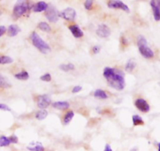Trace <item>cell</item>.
<instances>
[{
    "label": "cell",
    "mask_w": 160,
    "mask_h": 151,
    "mask_svg": "<svg viewBox=\"0 0 160 151\" xmlns=\"http://www.w3.org/2000/svg\"><path fill=\"white\" fill-rule=\"evenodd\" d=\"M103 76L109 86L116 90H123L125 87V78L123 71L112 67H105Z\"/></svg>",
    "instance_id": "cell-1"
},
{
    "label": "cell",
    "mask_w": 160,
    "mask_h": 151,
    "mask_svg": "<svg viewBox=\"0 0 160 151\" xmlns=\"http://www.w3.org/2000/svg\"><path fill=\"white\" fill-rule=\"evenodd\" d=\"M31 40L32 42L33 45L41 52V53H44V54H48L51 52V48L49 45L45 42L42 38L40 37L38 33L33 32L31 34Z\"/></svg>",
    "instance_id": "cell-2"
},
{
    "label": "cell",
    "mask_w": 160,
    "mask_h": 151,
    "mask_svg": "<svg viewBox=\"0 0 160 151\" xmlns=\"http://www.w3.org/2000/svg\"><path fill=\"white\" fill-rule=\"evenodd\" d=\"M30 4L28 0H17L12 9V18L17 20L29 9Z\"/></svg>",
    "instance_id": "cell-3"
},
{
    "label": "cell",
    "mask_w": 160,
    "mask_h": 151,
    "mask_svg": "<svg viewBox=\"0 0 160 151\" xmlns=\"http://www.w3.org/2000/svg\"><path fill=\"white\" fill-rule=\"evenodd\" d=\"M138 47L141 54L147 59H150L154 56V52L148 45V42L144 36H139L138 39Z\"/></svg>",
    "instance_id": "cell-4"
},
{
    "label": "cell",
    "mask_w": 160,
    "mask_h": 151,
    "mask_svg": "<svg viewBox=\"0 0 160 151\" xmlns=\"http://www.w3.org/2000/svg\"><path fill=\"white\" fill-rule=\"evenodd\" d=\"M45 15L46 18L52 23H56L59 20V13L58 12L56 8L53 6L52 5H48V8L45 10Z\"/></svg>",
    "instance_id": "cell-5"
},
{
    "label": "cell",
    "mask_w": 160,
    "mask_h": 151,
    "mask_svg": "<svg viewBox=\"0 0 160 151\" xmlns=\"http://www.w3.org/2000/svg\"><path fill=\"white\" fill-rule=\"evenodd\" d=\"M59 17L63 18L66 20H74L77 17V13L74 9L71 7H68L63 9L61 13H59Z\"/></svg>",
    "instance_id": "cell-6"
},
{
    "label": "cell",
    "mask_w": 160,
    "mask_h": 151,
    "mask_svg": "<svg viewBox=\"0 0 160 151\" xmlns=\"http://www.w3.org/2000/svg\"><path fill=\"white\" fill-rule=\"evenodd\" d=\"M108 6L111 9H119L127 13L130 12L129 7L120 0H109L108 2Z\"/></svg>",
    "instance_id": "cell-7"
},
{
    "label": "cell",
    "mask_w": 160,
    "mask_h": 151,
    "mask_svg": "<svg viewBox=\"0 0 160 151\" xmlns=\"http://www.w3.org/2000/svg\"><path fill=\"white\" fill-rule=\"evenodd\" d=\"M52 103L51 98L48 96L47 94H44V95H41L38 97L37 100V104L38 107L41 109H45L48 107Z\"/></svg>",
    "instance_id": "cell-8"
},
{
    "label": "cell",
    "mask_w": 160,
    "mask_h": 151,
    "mask_svg": "<svg viewBox=\"0 0 160 151\" xmlns=\"http://www.w3.org/2000/svg\"><path fill=\"white\" fill-rule=\"evenodd\" d=\"M150 5L152 9L153 17L156 21L160 20V0H151Z\"/></svg>",
    "instance_id": "cell-9"
},
{
    "label": "cell",
    "mask_w": 160,
    "mask_h": 151,
    "mask_svg": "<svg viewBox=\"0 0 160 151\" xmlns=\"http://www.w3.org/2000/svg\"><path fill=\"white\" fill-rule=\"evenodd\" d=\"M134 104H135L136 107L142 112L147 113L150 111L149 104L144 99H138V100H136Z\"/></svg>",
    "instance_id": "cell-10"
},
{
    "label": "cell",
    "mask_w": 160,
    "mask_h": 151,
    "mask_svg": "<svg viewBox=\"0 0 160 151\" xmlns=\"http://www.w3.org/2000/svg\"><path fill=\"white\" fill-rule=\"evenodd\" d=\"M96 34L101 38H108L110 35L111 31L107 25L102 23V24L98 25L96 30Z\"/></svg>",
    "instance_id": "cell-11"
},
{
    "label": "cell",
    "mask_w": 160,
    "mask_h": 151,
    "mask_svg": "<svg viewBox=\"0 0 160 151\" xmlns=\"http://www.w3.org/2000/svg\"><path fill=\"white\" fill-rule=\"evenodd\" d=\"M48 5L45 2L40 1L36 3L34 6H32V10L35 13L43 12V11L46 10V9L48 8Z\"/></svg>",
    "instance_id": "cell-12"
},
{
    "label": "cell",
    "mask_w": 160,
    "mask_h": 151,
    "mask_svg": "<svg viewBox=\"0 0 160 151\" xmlns=\"http://www.w3.org/2000/svg\"><path fill=\"white\" fill-rule=\"evenodd\" d=\"M20 31H21V29H20L18 25L11 24L8 28L7 34L9 37H14V36L17 35L20 32Z\"/></svg>",
    "instance_id": "cell-13"
},
{
    "label": "cell",
    "mask_w": 160,
    "mask_h": 151,
    "mask_svg": "<svg viewBox=\"0 0 160 151\" xmlns=\"http://www.w3.org/2000/svg\"><path fill=\"white\" fill-rule=\"evenodd\" d=\"M69 29H70L72 34H73L75 38H77V39L83 37V35H84V33H83L82 30H81L78 25H71V26L69 27Z\"/></svg>",
    "instance_id": "cell-14"
},
{
    "label": "cell",
    "mask_w": 160,
    "mask_h": 151,
    "mask_svg": "<svg viewBox=\"0 0 160 151\" xmlns=\"http://www.w3.org/2000/svg\"><path fill=\"white\" fill-rule=\"evenodd\" d=\"M28 150H31V151H42L44 150V147L42 146V144L41 143H38V142H34V143H30L29 145L28 146Z\"/></svg>",
    "instance_id": "cell-15"
},
{
    "label": "cell",
    "mask_w": 160,
    "mask_h": 151,
    "mask_svg": "<svg viewBox=\"0 0 160 151\" xmlns=\"http://www.w3.org/2000/svg\"><path fill=\"white\" fill-rule=\"evenodd\" d=\"M53 107L56 108L57 110H66L67 108H69L70 107V103L68 102H65V101H59V102H56L52 104Z\"/></svg>",
    "instance_id": "cell-16"
},
{
    "label": "cell",
    "mask_w": 160,
    "mask_h": 151,
    "mask_svg": "<svg viewBox=\"0 0 160 151\" xmlns=\"http://www.w3.org/2000/svg\"><path fill=\"white\" fill-rule=\"evenodd\" d=\"M11 86L10 83L9 82V80L0 74V88H4V89H8Z\"/></svg>",
    "instance_id": "cell-17"
},
{
    "label": "cell",
    "mask_w": 160,
    "mask_h": 151,
    "mask_svg": "<svg viewBox=\"0 0 160 151\" xmlns=\"http://www.w3.org/2000/svg\"><path fill=\"white\" fill-rule=\"evenodd\" d=\"M94 96L95 97L98 99H101V100H106L108 98V95L105 91L102 90V89H97L95 92H94Z\"/></svg>",
    "instance_id": "cell-18"
},
{
    "label": "cell",
    "mask_w": 160,
    "mask_h": 151,
    "mask_svg": "<svg viewBox=\"0 0 160 151\" xmlns=\"http://www.w3.org/2000/svg\"><path fill=\"white\" fill-rule=\"evenodd\" d=\"M136 67V62L134 60H130L128 61L125 66V70L128 72H132Z\"/></svg>",
    "instance_id": "cell-19"
},
{
    "label": "cell",
    "mask_w": 160,
    "mask_h": 151,
    "mask_svg": "<svg viewBox=\"0 0 160 151\" xmlns=\"http://www.w3.org/2000/svg\"><path fill=\"white\" fill-rule=\"evenodd\" d=\"M12 143L10 137H6V136H1L0 137V147H7L9 144Z\"/></svg>",
    "instance_id": "cell-20"
},
{
    "label": "cell",
    "mask_w": 160,
    "mask_h": 151,
    "mask_svg": "<svg viewBox=\"0 0 160 151\" xmlns=\"http://www.w3.org/2000/svg\"><path fill=\"white\" fill-rule=\"evenodd\" d=\"M14 76H15L16 78H17L19 80H22V81H25V80H28L29 78V75L25 70H22L20 73L16 74Z\"/></svg>",
    "instance_id": "cell-21"
},
{
    "label": "cell",
    "mask_w": 160,
    "mask_h": 151,
    "mask_svg": "<svg viewBox=\"0 0 160 151\" xmlns=\"http://www.w3.org/2000/svg\"><path fill=\"white\" fill-rule=\"evenodd\" d=\"M47 116H48V111H45V109H42L41 111H38V112L36 113L35 117L38 120L42 121V120H44Z\"/></svg>",
    "instance_id": "cell-22"
},
{
    "label": "cell",
    "mask_w": 160,
    "mask_h": 151,
    "mask_svg": "<svg viewBox=\"0 0 160 151\" xmlns=\"http://www.w3.org/2000/svg\"><path fill=\"white\" fill-rule=\"evenodd\" d=\"M133 124L134 126H138V125H143L145 124L143 119L140 117L139 115H134L132 117Z\"/></svg>",
    "instance_id": "cell-23"
},
{
    "label": "cell",
    "mask_w": 160,
    "mask_h": 151,
    "mask_svg": "<svg viewBox=\"0 0 160 151\" xmlns=\"http://www.w3.org/2000/svg\"><path fill=\"white\" fill-rule=\"evenodd\" d=\"M73 116H74V113H73V111H69V112H67L63 117L64 125H68V124L71 122L72 119H73Z\"/></svg>",
    "instance_id": "cell-24"
},
{
    "label": "cell",
    "mask_w": 160,
    "mask_h": 151,
    "mask_svg": "<svg viewBox=\"0 0 160 151\" xmlns=\"http://www.w3.org/2000/svg\"><path fill=\"white\" fill-rule=\"evenodd\" d=\"M75 67L73 64H61L59 66V69L62 71H65V72H69L70 70H74Z\"/></svg>",
    "instance_id": "cell-25"
},
{
    "label": "cell",
    "mask_w": 160,
    "mask_h": 151,
    "mask_svg": "<svg viewBox=\"0 0 160 151\" xmlns=\"http://www.w3.org/2000/svg\"><path fill=\"white\" fill-rule=\"evenodd\" d=\"M38 28L42 31H45V32H50L51 31V27L46 22H41L38 23Z\"/></svg>",
    "instance_id": "cell-26"
},
{
    "label": "cell",
    "mask_w": 160,
    "mask_h": 151,
    "mask_svg": "<svg viewBox=\"0 0 160 151\" xmlns=\"http://www.w3.org/2000/svg\"><path fill=\"white\" fill-rule=\"evenodd\" d=\"M13 62V60L8 56H2V64H12Z\"/></svg>",
    "instance_id": "cell-27"
},
{
    "label": "cell",
    "mask_w": 160,
    "mask_h": 151,
    "mask_svg": "<svg viewBox=\"0 0 160 151\" xmlns=\"http://www.w3.org/2000/svg\"><path fill=\"white\" fill-rule=\"evenodd\" d=\"M40 79L42 80V81H45V82H48V81H50L52 80L51 75H50V74H48V73L45 74V75H42V76L41 77Z\"/></svg>",
    "instance_id": "cell-28"
},
{
    "label": "cell",
    "mask_w": 160,
    "mask_h": 151,
    "mask_svg": "<svg viewBox=\"0 0 160 151\" xmlns=\"http://www.w3.org/2000/svg\"><path fill=\"white\" fill-rule=\"evenodd\" d=\"M92 4H93V0H85V2H84V7L88 10H90L92 7Z\"/></svg>",
    "instance_id": "cell-29"
},
{
    "label": "cell",
    "mask_w": 160,
    "mask_h": 151,
    "mask_svg": "<svg viewBox=\"0 0 160 151\" xmlns=\"http://www.w3.org/2000/svg\"><path fill=\"white\" fill-rule=\"evenodd\" d=\"M0 110H2L5 111H10L11 109L6 104H3V103H0Z\"/></svg>",
    "instance_id": "cell-30"
},
{
    "label": "cell",
    "mask_w": 160,
    "mask_h": 151,
    "mask_svg": "<svg viewBox=\"0 0 160 151\" xmlns=\"http://www.w3.org/2000/svg\"><path fill=\"white\" fill-rule=\"evenodd\" d=\"M81 90H82V87H81V86H75V87H73L72 92H73V93H78V92H79L80 91H81Z\"/></svg>",
    "instance_id": "cell-31"
},
{
    "label": "cell",
    "mask_w": 160,
    "mask_h": 151,
    "mask_svg": "<svg viewBox=\"0 0 160 151\" xmlns=\"http://www.w3.org/2000/svg\"><path fill=\"white\" fill-rule=\"evenodd\" d=\"M100 51V47L98 45H95V46L92 48V52H93L94 54H97V53H99Z\"/></svg>",
    "instance_id": "cell-32"
},
{
    "label": "cell",
    "mask_w": 160,
    "mask_h": 151,
    "mask_svg": "<svg viewBox=\"0 0 160 151\" xmlns=\"http://www.w3.org/2000/svg\"><path fill=\"white\" fill-rule=\"evenodd\" d=\"M6 31V28L4 26H0V37L2 36Z\"/></svg>",
    "instance_id": "cell-33"
},
{
    "label": "cell",
    "mask_w": 160,
    "mask_h": 151,
    "mask_svg": "<svg viewBox=\"0 0 160 151\" xmlns=\"http://www.w3.org/2000/svg\"><path fill=\"white\" fill-rule=\"evenodd\" d=\"M121 42H122V44H123V45H128V41L126 40V39H125L124 37L121 38Z\"/></svg>",
    "instance_id": "cell-34"
},
{
    "label": "cell",
    "mask_w": 160,
    "mask_h": 151,
    "mask_svg": "<svg viewBox=\"0 0 160 151\" xmlns=\"http://www.w3.org/2000/svg\"><path fill=\"white\" fill-rule=\"evenodd\" d=\"M104 150H106V151H112V148H111V147L109 145V144H106V147H105Z\"/></svg>",
    "instance_id": "cell-35"
},
{
    "label": "cell",
    "mask_w": 160,
    "mask_h": 151,
    "mask_svg": "<svg viewBox=\"0 0 160 151\" xmlns=\"http://www.w3.org/2000/svg\"><path fill=\"white\" fill-rule=\"evenodd\" d=\"M0 64H2V56H0Z\"/></svg>",
    "instance_id": "cell-36"
},
{
    "label": "cell",
    "mask_w": 160,
    "mask_h": 151,
    "mask_svg": "<svg viewBox=\"0 0 160 151\" xmlns=\"http://www.w3.org/2000/svg\"><path fill=\"white\" fill-rule=\"evenodd\" d=\"M158 147H159V150L160 151V143H159V146H158Z\"/></svg>",
    "instance_id": "cell-37"
},
{
    "label": "cell",
    "mask_w": 160,
    "mask_h": 151,
    "mask_svg": "<svg viewBox=\"0 0 160 151\" xmlns=\"http://www.w3.org/2000/svg\"><path fill=\"white\" fill-rule=\"evenodd\" d=\"M1 14H2V12H1V11H0V15H1Z\"/></svg>",
    "instance_id": "cell-38"
}]
</instances>
